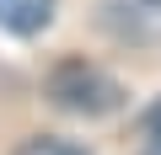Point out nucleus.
<instances>
[{"label": "nucleus", "instance_id": "nucleus-1", "mask_svg": "<svg viewBox=\"0 0 161 155\" xmlns=\"http://www.w3.org/2000/svg\"><path fill=\"white\" fill-rule=\"evenodd\" d=\"M48 102L59 112H75V118H102V112H118L124 102V86L102 64H86V59H64L54 64L48 75Z\"/></svg>", "mask_w": 161, "mask_h": 155}, {"label": "nucleus", "instance_id": "nucleus-2", "mask_svg": "<svg viewBox=\"0 0 161 155\" xmlns=\"http://www.w3.org/2000/svg\"><path fill=\"white\" fill-rule=\"evenodd\" d=\"M102 27L129 48H161V0H102Z\"/></svg>", "mask_w": 161, "mask_h": 155}, {"label": "nucleus", "instance_id": "nucleus-3", "mask_svg": "<svg viewBox=\"0 0 161 155\" xmlns=\"http://www.w3.org/2000/svg\"><path fill=\"white\" fill-rule=\"evenodd\" d=\"M54 22V0H0V32L32 38Z\"/></svg>", "mask_w": 161, "mask_h": 155}, {"label": "nucleus", "instance_id": "nucleus-4", "mask_svg": "<svg viewBox=\"0 0 161 155\" xmlns=\"http://www.w3.org/2000/svg\"><path fill=\"white\" fill-rule=\"evenodd\" d=\"M11 155H86V150L70 144V139H54V134H38V139H22Z\"/></svg>", "mask_w": 161, "mask_h": 155}, {"label": "nucleus", "instance_id": "nucleus-5", "mask_svg": "<svg viewBox=\"0 0 161 155\" xmlns=\"http://www.w3.org/2000/svg\"><path fill=\"white\" fill-rule=\"evenodd\" d=\"M140 134H145V139H161V96L145 107V118H140Z\"/></svg>", "mask_w": 161, "mask_h": 155}, {"label": "nucleus", "instance_id": "nucleus-6", "mask_svg": "<svg viewBox=\"0 0 161 155\" xmlns=\"http://www.w3.org/2000/svg\"><path fill=\"white\" fill-rule=\"evenodd\" d=\"M140 155H161V139H145V150Z\"/></svg>", "mask_w": 161, "mask_h": 155}]
</instances>
